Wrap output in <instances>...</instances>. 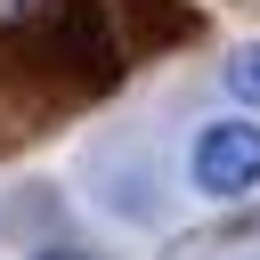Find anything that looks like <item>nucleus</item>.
Instances as JSON below:
<instances>
[{
    "instance_id": "nucleus-2",
    "label": "nucleus",
    "mask_w": 260,
    "mask_h": 260,
    "mask_svg": "<svg viewBox=\"0 0 260 260\" xmlns=\"http://www.w3.org/2000/svg\"><path fill=\"white\" fill-rule=\"evenodd\" d=\"M228 98H236V106H252V114H260V41H244V49H236V57H228Z\"/></svg>"
},
{
    "instance_id": "nucleus-4",
    "label": "nucleus",
    "mask_w": 260,
    "mask_h": 260,
    "mask_svg": "<svg viewBox=\"0 0 260 260\" xmlns=\"http://www.w3.org/2000/svg\"><path fill=\"white\" fill-rule=\"evenodd\" d=\"M32 260H98V252H81V244H49V252H32Z\"/></svg>"
},
{
    "instance_id": "nucleus-1",
    "label": "nucleus",
    "mask_w": 260,
    "mask_h": 260,
    "mask_svg": "<svg viewBox=\"0 0 260 260\" xmlns=\"http://www.w3.org/2000/svg\"><path fill=\"white\" fill-rule=\"evenodd\" d=\"M187 171H195L203 195H244V187H260V122H244V114L203 122L195 146H187Z\"/></svg>"
},
{
    "instance_id": "nucleus-3",
    "label": "nucleus",
    "mask_w": 260,
    "mask_h": 260,
    "mask_svg": "<svg viewBox=\"0 0 260 260\" xmlns=\"http://www.w3.org/2000/svg\"><path fill=\"white\" fill-rule=\"evenodd\" d=\"M73 0H0V32H32V24H49V16H65Z\"/></svg>"
}]
</instances>
